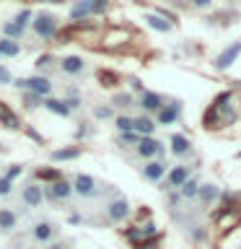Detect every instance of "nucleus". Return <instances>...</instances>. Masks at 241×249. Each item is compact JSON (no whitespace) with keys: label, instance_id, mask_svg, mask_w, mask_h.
<instances>
[{"label":"nucleus","instance_id":"obj_1","mask_svg":"<svg viewBox=\"0 0 241 249\" xmlns=\"http://www.w3.org/2000/svg\"><path fill=\"white\" fill-rule=\"evenodd\" d=\"M60 29V18L50 11H39L34 13V21H31V31L42 39V42H50V39H54V34H57Z\"/></svg>","mask_w":241,"mask_h":249},{"label":"nucleus","instance_id":"obj_2","mask_svg":"<svg viewBox=\"0 0 241 249\" xmlns=\"http://www.w3.org/2000/svg\"><path fill=\"white\" fill-rule=\"evenodd\" d=\"M16 89H21V91H31V93H36V96H42V99H50L52 96V89H54V83L50 81L47 75H31V78H18V81H13Z\"/></svg>","mask_w":241,"mask_h":249},{"label":"nucleus","instance_id":"obj_3","mask_svg":"<svg viewBox=\"0 0 241 249\" xmlns=\"http://www.w3.org/2000/svg\"><path fill=\"white\" fill-rule=\"evenodd\" d=\"M73 179H57V182H52V184H44V200H50V202H65L73 197Z\"/></svg>","mask_w":241,"mask_h":249},{"label":"nucleus","instance_id":"obj_4","mask_svg":"<svg viewBox=\"0 0 241 249\" xmlns=\"http://www.w3.org/2000/svg\"><path fill=\"white\" fill-rule=\"evenodd\" d=\"M104 213H106V221H109V223H122V221H127V218H130V202H127V197H122V195L112 197V200L106 202Z\"/></svg>","mask_w":241,"mask_h":249},{"label":"nucleus","instance_id":"obj_5","mask_svg":"<svg viewBox=\"0 0 241 249\" xmlns=\"http://www.w3.org/2000/svg\"><path fill=\"white\" fill-rule=\"evenodd\" d=\"M73 192L83 200H93V197H99L101 190H99V182L91 174H75L73 177Z\"/></svg>","mask_w":241,"mask_h":249},{"label":"nucleus","instance_id":"obj_6","mask_svg":"<svg viewBox=\"0 0 241 249\" xmlns=\"http://www.w3.org/2000/svg\"><path fill=\"white\" fill-rule=\"evenodd\" d=\"M21 202L26 205L29 210L34 208H42L44 205V184L39 182H26L21 187Z\"/></svg>","mask_w":241,"mask_h":249},{"label":"nucleus","instance_id":"obj_7","mask_svg":"<svg viewBox=\"0 0 241 249\" xmlns=\"http://www.w3.org/2000/svg\"><path fill=\"white\" fill-rule=\"evenodd\" d=\"M31 239H34V244H54V239H57V226L52 221L31 223Z\"/></svg>","mask_w":241,"mask_h":249},{"label":"nucleus","instance_id":"obj_8","mask_svg":"<svg viewBox=\"0 0 241 249\" xmlns=\"http://www.w3.org/2000/svg\"><path fill=\"white\" fill-rule=\"evenodd\" d=\"M135 153H138V159H143V161H153V159H158L161 161V156H163V145H161V140L158 138H140V143L135 148Z\"/></svg>","mask_w":241,"mask_h":249},{"label":"nucleus","instance_id":"obj_9","mask_svg":"<svg viewBox=\"0 0 241 249\" xmlns=\"http://www.w3.org/2000/svg\"><path fill=\"white\" fill-rule=\"evenodd\" d=\"M189 177H192V166H189V163H179V166H171L169 174H166V182H163L161 190H176V187L182 190L184 182H187Z\"/></svg>","mask_w":241,"mask_h":249},{"label":"nucleus","instance_id":"obj_10","mask_svg":"<svg viewBox=\"0 0 241 249\" xmlns=\"http://www.w3.org/2000/svg\"><path fill=\"white\" fill-rule=\"evenodd\" d=\"M166 104V96H161V93H155V91H143L138 96V107L143 109V114H148V117H155L161 112V107Z\"/></svg>","mask_w":241,"mask_h":249},{"label":"nucleus","instance_id":"obj_11","mask_svg":"<svg viewBox=\"0 0 241 249\" xmlns=\"http://www.w3.org/2000/svg\"><path fill=\"white\" fill-rule=\"evenodd\" d=\"M179 117H182V101H179V99H169L153 120H155V124H174Z\"/></svg>","mask_w":241,"mask_h":249},{"label":"nucleus","instance_id":"obj_12","mask_svg":"<svg viewBox=\"0 0 241 249\" xmlns=\"http://www.w3.org/2000/svg\"><path fill=\"white\" fill-rule=\"evenodd\" d=\"M140 174H143V179H148V182H161V179L169 174V166L163 161L153 159V161H145L143 166H140Z\"/></svg>","mask_w":241,"mask_h":249},{"label":"nucleus","instance_id":"obj_13","mask_svg":"<svg viewBox=\"0 0 241 249\" xmlns=\"http://www.w3.org/2000/svg\"><path fill=\"white\" fill-rule=\"evenodd\" d=\"M57 68L65 75H83L86 73V60L81 54H65L62 60H57Z\"/></svg>","mask_w":241,"mask_h":249},{"label":"nucleus","instance_id":"obj_14","mask_svg":"<svg viewBox=\"0 0 241 249\" xmlns=\"http://www.w3.org/2000/svg\"><path fill=\"white\" fill-rule=\"evenodd\" d=\"M169 151H171V156H176V159L192 156V143H189V138L182 135V132H171V138H169Z\"/></svg>","mask_w":241,"mask_h":249},{"label":"nucleus","instance_id":"obj_15","mask_svg":"<svg viewBox=\"0 0 241 249\" xmlns=\"http://www.w3.org/2000/svg\"><path fill=\"white\" fill-rule=\"evenodd\" d=\"M239 54H241V42H233L231 47H225V50H223L221 54H218L213 65H215L218 70H228V68L233 65V62L239 60Z\"/></svg>","mask_w":241,"mask_h":249},{"label":"nucleus","instance_id":"obj_16","mask_svg":"<svg viewBox=\"0 0 241 249\" xmlns=\"http://www.w3.org/2000/svg\"><path fill=\"white\" fill-rule=\"evenodd\" d=\"M0 124H3V127H8V130H21L18 114H16L13 109L5 104V101H0Z\"/></svg>","mask_w":241,"mask_h":249},{"label":"nucleus","instance_id":"obj_17","mask_svg":"<svg viewBox=\"0 0 241 249\" xmlns=\"http://www.w3.org/2000/svg\"><path fill=\"white\" fill-rule=\"evenodd\" d=\"M81 153H83L81 145H68V148H57V151H52L50 159L54 163H60V161H75V159H81Z\"/></svg>","mask_w":241,"mask_h":249},{"label":"nucleus","instance_id":"obj_18","mask_svg":"<svg viewBox=\"0 0 241 249\" xmlns=\"http://www.w3.org/2000/svg\"><path fill=\"white\" fill-rule=\"evenodd\" d=\"M18 226V215L11 208H0V233H13Z\"/></svg>","mask_w":241,"mask_h":249},{"label":"nucleus","instance_id":"obj_19","mask_svg":"<svg viewBox=\"0 0 241 249\" xmlns=\"http://www.w3.org/2000/svg\"><path fill=\"white\" fill-rule=\"evenodd\" d=\"M135 132L140 138H151L155 132V120H153V117H148V114H138L135 117Z\"/></svg>","mask_w":241,"mask_h":249},{"label":"nucleus","instance_id":"obj_20","mask_svg":"<svg viewBox=\"0 0 241 249\" xmlns=\"http://www.w3.org/2000/svg\"><path fill=\"white\" fill-rule=\"evenodd\" d=\"M221 197V190H218V184H202L200 192H197V202H202V205H213V202Z\"/></svg>","mask_w":241,"mask_h":249},{"label":"nucleus","instance_id":"obj_21","mask_svg":"<svg viewBox=\"0 0 241 249\" xmlns=\"http://www.w3.org/2000/svg\"><path fill=\"white\" fill-rule=\"evenodd\" d=\"M200 187H202L200 177H189V179L184 182V187L179 190V197H184V200H197V192H200Z\"/></svg>","mask_w":241,"mask_h":249},{"label":"nucleus","instance_id":"obj_22","mask_svg":"<svg viewBox=\"0 0 241 249\" xmlns=\"http://www.w3.org/2000/svg\"><path fill=\"white\" fill-rule=\"evenodd\" d=\"M44 109H50L52 114H57V117H70V107L65 104V99H44Z\"/></svg>","mask_w":241,"mask_h":249},{"label":"nucleus","instance_id":"obj_23","mask_svg":"<svg viewBox=\"0 0 241 249\" xmlns=\"http://www.w3.org/2000/svg\"><path fill=\"white\" fill-rule=\"evenodd\" d=\"M91 16V0H75L73 8H70V18L73 21H83Z\"/></svg>","mask_w":241,"mask_h":249},{"label":"nucleus","instance_id":"obj_24","mask_svg":"<svg viewBox=\"0 0 241 249\" xmlns=\"http://www.w3.org/2000/svg\"><path fill=\"white\" fill-rule=\"evenodd\" d=\"M21 54V42L0 36V57H18Z\"/></svg>","mask_w":241,"mask_h":249},{"label":"nucleus","instance_id":"obj_25","mask_svg":"<svg viewBox=\"0 0 241 249\" xmlns=\"http://www.w3.org/2000/svg\"><path fill=\"white\" fill-rule=\"evenodd\" d=\"M145 21H148V26H151V29H155V31H163V34L174 29V23L166 21V18H163V16H158V13H148V16H145Z\"/></svg>","mask_w":241,"mask_h":249},{"label":"nucleus","instance_id":"obj_26","mask_svg":"<svg viewBox=\"0 0 241 249\" xmlns=\"http://www.w3.org/2000/svg\"><path fill=\"white\" fill-rule=\"evenodd\" d=\"M57 179H62V171L60 169H36L34 171V182L52 184V182H57Z\"/></svg>","mask_w":241,"mask_h":249},{"label":"nucleus","instance_id":"obj_27","mask_svg":"<svg viewBox=\"0 0 241 249\" xmlns=\"http://www.w3.org/2000/svg\"><path fill=\"white\" fill-rule=\"evenodd\" d=\"M114 127L117 132H135V117H130V114H117L114 117Z\"/></svg>","mask_w":241,"mask_h":249},{"label":"nucleus","instance_id":"obj_28","mask_svg":"<svg viewBox=\"0 0 241 249\" xmlns=\"http://www.w3.org/2000/svg\"><path fill=\"white\" fill-rule=\"evenodd\" d=\"M23 34H26V29H21L18 23H13V21H5L3 23V36L5 39H13V42H21Z\"/></svg>","mask_w":241,"mask_h":249},{"label":"nucleus","instance_id":"obj_29","mask_svg":"<svg viewBox=\"0 0 241 249\" xmlns=\"http://www.w3.org/2000/svg\"><path fill=\"white\" fill-rule=\"evenodd\" d=\"M11 21H13V23H18L21 29H29V26H31V21H34V11H31V8H21V11L16 13Z\"/></svg>","mask_w":241,"mask_h":249},{"label":"nucleus","instance_id":"obj_30","mask_svg":"<svg viewBox=\"0 0 241 249\" xmlns=\"http://www.w3.org/2000/svg\"><path fill=\"white\" fill-rule=\"evenodd\" d=\"M54 62H57V60H54L52 54H39L36 62H34V68H36V73H39V75H44L47 70H50V68L54 65Z\"/></svg>","mask_w":241,"mask_h":249},{"label":"nucleus","instance_id":"obj_31","mask_svg":"<svg viewBox=\"0 0 241 249\" xmlns=\"http://www.w3.org/2000/svg\"><path fill=\"white\" fill-rule=\"evenodd\" d=\"M132 104H138L132 99V93H114V99H112V107H117V109H130Z\"/></svg>","mask_w":241,"mask_h":249},{"label":"nucleus","instance_id":"obj_32","mask_svg":"<svg viewBox=\"0 0 241 249\" xmlns=\"http://www.w3.org/2000/svg\"><path fill=\"white\" fill-rule=\"evenodd\" d=\"M99 81H101V86L112 89V86H117V81H120V75H117V73H109V70H101V73H99Z\"/></svg>","mask_w":241,"mask_h":249},{"label":"nucleus","instance_id":"obj_33","mask_svg":"<svg viewBox=\"0 0 241 249\" xmlns=\"http://www.w3.org/2000/svg\"><path fill=\"white\" fill-rule=\"evenodd\" d=\"M138 143H140L138 132H122V135H120V145H124V148H130V145L138 148Z\"/></svg>","mask_w":241,"mask_h":249},{"label":"nucleus","instance_id":"obj_34","mask_svg":"<svg viewBox=\"0 0 241 249\" xmlns=\"http://www.w3.org/2000/svg\"><path fill=\"white\" fill-rule=\"evenodd\" d=\"M23 101H26V107H29V109L44 107V99H42V96H36V93H31V91H26V96H23Z\"/></svg>","mask_w":241,"mask_h":249},{"label":"nucleus","instance_id":"obj_35","mask_svg":"<svg viewBox=\"0 0 241 249\" xmlns=\"http://www.w3.org/2000/svg\"><path fill=\"white\" fill-rule=\"evenodd\" d=\"M93 117H96V120H109V117H114V109L112 107H93Z\"/></svg>","mask_w":241,"mask_h":249},{"label":"nucleus","instance_id":"obj_36","mask_svg":"<svg viewBox=\"0 0 241 249\" xmlns=\"http://www.w3.org/2000/svg\"><path fill=\"white\" fill-rule=\"evenodd\" d=\"M106 8H109V0H91V16L106 13Z\"/></svg>","mask_w":241,"mask_h":249},{"label":"nucleus","instance_id":"obj_37","mask_svg":"<svg viewBox=\"0 0 241 249\" xmlns=\"http://www.w3.org/2000/svg\"><path fill=\"white\" fill-rule=\"evenodd\" d=\"M21 174H23V166H21V163H11V169H8L3 177H5V179H11V182H13V179H18Z\"/></svg>","mask_w":241,"mask_h":249},{"label":"nucleus","instance_id":"obj_38","mask_svg":"<svg viewBox=\"0 0 241 249\" xmlns=\"http://www.w3.org/2000/svg\"><path fill=\"white\" fill-rule=\"evenodd\" d=\"M11 83H13V73L0 62V86H11Z\"/></svg>","mask_w":241,"mask_h":249},{"label":"nucleus","instance_id":"obj_39","mask_svg":"<svg viewBox=\"0 0 241 249\" xmlns=\"http://www.w3.org/2000/svg\"><path fill=\"white\" fill-rule=\"evenodd\" d=\"M11 192H13V182L5 177H0V197H8Z\"/></svg>","mask_w":241,"mask_h":249},{"label":"nucleus","instance_id":"obj_40","mask_svg":"<svg viewBox=\"0 0 241 249\" xmlns=\"http://www.w3.org/2000/svg\"><path fill=\"white\" fill-rule=\"evenodd\" d=\"M65 104L70 107V112H73V109H78V107L83 104V101H81V96H75V93H73V96H68V99H65Z\"/></svg>","mask_w":241,"mask_h":249},{"label":"nucleus","instance_id":"obj_41","mask_svg":"<svg viewBox=\"0 0 241 249\" xmlns=\"http://www.w3.org/2000/svg\"><path fill=\"white\" fill-rule=\"evenodd\" d=\"M192 5L197 8V11H207V8L213 5V0H192Z\"/></svg>","mask_w":241,"mask_h":249},{"label":"nucleus","instance_id":"obj_42","mask_svg":"<svg viewBox=\"0 0 241 249\" xmlns=\"http://www.w3.org/2000/svg\"><path fill=\"white\" fill-rule=\"evenodd\" d=\"M130 86H132V91H138V93H143L145 89H143V83L138 81V78H130Z\"/></svg>","mask_w":241,"mask_h":249},{"label":"nucleus","instance_id":"obj_43","mask_svg":"<svg viewBox=\"0 0 241 249\" xmlns=\"http://www.w3.org/2000/svg\"><path fill=\"white\" fill-rule=\"evenodd\" d=\"M47 249H68V247H65V244H60V241H54V244H50Z\"/></svg>","mask_w":241,"mask_h":249},{"label":"nucleus","instance_id":"obj_44","mask_svg":"<svg viewBox=\"0 0 241 249\" xmlns=\"http://www.w3.org/2000/svg\"><path fill=\"white\" fill-rule=\"evenodd\" d=\"M44 3H65V0H44Z\"/></svg>","mask_w":241,"mask_h":249}]
</instances>
